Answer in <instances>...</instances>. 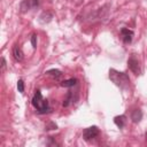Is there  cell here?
Returning <instances> with one entry per match:
<instances>
[{
  "instance_id": "4",
  "label": "cell",
  "mask_w": 147,
  "mask_h": 147,
  "mask_svg": "<svg viewBox=\"0 0 147 147\" xmlns=\"http://www.w3.org/2000/svg\"><path fill=\"white\" fill-rule=\"evenodd\" d=\"M99 129H98V126H95V125H93V126H90V127H87V129H85L84 131H83V138L86 140V141H88V140H92V139H94V138H96L98 136H99Z\"/></svg>"
},
{
  "instance_id": "8",
  "label": "cell",
  "mask_w": 147,
  "mask_h": 147,
  "mask_svg": "<svg viewBox=\"0 0 147 147\" xmlns=\"http://www.w3.org/2000/svg\"><path fill=\"white\" fill-rule=\"evenodd\" d=\"M125 122H126V116H125V115H119V116H116V117L114 118V123H115L119 129L124 127Z\"/></svg>"
},
{
  "instance_id": "7",
  "label": "cell",
  "mask_w": 147,
  "mask_h": 147,
  "mask_svg": "<svg viewBox=\"0 0 147 147\" xmlns=\"http://www.w3.org/2000/svg\"><path fill=\"white\" fill-rule=\"evenodd\" d=\"M142 118V111L140 109H134L131 114V119L133 123H139Z\"/></svg>"
},
{
  "instance_id": "6",
  "label": "cell",
  "mask_w": 147,
  "mask_h": 147,
  "mask_svg": "<svg viewBox=\"0 0 147 147\" xmlns=\"http://www.w3.org/2000/svg\"><path fill=\"white\" fill-rule=\"evenodd\" d=\"M13 56H14V59H15L16 61H18V62H21V61L23 60V57H24V54H23L22 49H21L17 45H15V46L13 47Z\"/></svg>"
},
{
  "instance_id": "14",
  "label": "cell",
  "mask_w": 147,
  "mask_h": 147,
  "mask_svg": "<svg viewBox=\"0 0 147 147\" xmlns=\"http://www.w3.org/2000/svg\"><path fill=\"white\" fill-rule=\"evenodd\" d=\"M31 44H32V47L33 48H36L37 47V34H32V37H31Z\"/></svg>"
},
{
  "instance_id": "17",
  "label": "cell",
  "mask_w": 147,
  "mask_h": 147,
  "mask_svg": "<svg viewBox=\"0 0 147 147\" xmlns=\"http://www.w3.org/2000/svg\"><path fill=\"white\" fill-rule=\"evenodd\" d=\"M146 139H147V132H146Z\"/></svg>"
},
{
  "instance_id": "12",
  "label": "cell",
  "mask_w": 147,
  "mask_h": 147,
  "mask_svg": "<svg viewBox=\"0 0 147 147\" xmlns=\"http://www.w3.org/2000/svg\"><path fill=\"white\" fill-rule=\"evenodd\" d=\"M72 101V93H71V91H69L68 92V94H67V98H65V100L63 101V107H68L69 106V103Z\"/></svg>"
},
{
  "instance_id": "15",
  "label": "cell",
  "mask_w": 147,
  "mask_h": 147,
  "mask_svg": "<svg viewBox=\"0 0 147 147\" xmlns=\"http://www.w3.org/2000/svg\"><path fill=\"white\" fill-rule=\"evenodd\" d=\"M5 68H6V60H5V57H1V70L3 71Z\"/></svg>"
},
{
  "instance_id": "16",
  "label": "cell",
  "mask_w": 147,
  "mask_h": 147,
  "mask_svg": "<svg viewBox=\"0 0 147 147\" xmlns=\"http://www.w3.org/2000/svg\"><path fill=\"white\" fill-rule=\"evenodd\" d=\"M32 6H38V0H32Z\"/></svg>"
},
{
  "instance_id": "3",
  "label": "cell",
  "mask_w": 147,
  "mask_h": 147,
  "mask_svg": "<svg viewBox=\"0 0 147 147\" xmlns=\"http://www.w3.org/2000/svg\"><path fill=\"white\" fill-rule=\"evenodd\" d=\"M127 65H129V69L134 74V75H140L141 70H140V64H139V61L136 56V54H132L130 56V59L127 60Z\"/></svg>"
},
{
  "instance_id": "5",
  "label": "cell",
  "mask_w": 147,
  "mask_h": 147,
  "mask_svg": "<svg viewBox=\"0 0 147 147\" xmlns=\"http://www.w3.org/2000/svg\"><path fill=\"white\" fill-rule=\"evenodd\" d=\"M121 36H122V39H123L124 44H130L132 41V39H133L134 33H133L132 30H129L126 28H123L121 30Z\"/></svg>"
},
{
  "instance_id": "2",
  "label": "cell",
  "mask_w": 147,
  "mask_h": 147,
  "mask_svg": "<svg viewBox=\"0 0 147 147\" xmlns=\"http://www.w3.org/2000/svg\"><path fill=\"white\" fill-rule=\"evenodd\" d=\"M31 102H32V106L40 114H46V113H49L52 110L51 107H49V105H48V101L42 98V95H41V93H40L39 90H37L34 92V95H33Z\"/></svg>"
},
{
  "instance_id": "1",
  "label": "cell",
  "mask_w": 147,
  "mask_h": 147,
  "mask_svg": "<svg viewBox=\"0 0 147 147\" xmlns=\"http://www.w3.org/2000/svg\"><path fill=\"white\" fill-rule=\"evenodd\" d=\"M109 78L116 86H118L123 90L127 88L130 86V78L125 72H121V71H117L115 69H110L109 70Z\"/></svg>"
},
{
  "instance_id": "9",
  "label": "cell",
  "mask_w": 147,
  "mask_h": 147,
  "mask_svg": "<svg viewBox=\"0 0 147 147\" xmlns=\"http://www.w3.org/2000/svg\"><path fill=\"white\" fill-rule=\"evenodd\" d=\"M46 75L47 76H51L52 78H55V79H59L61 76H62V72L57 69H51L48 71H46Z\"/></svg>"
},
{
  "instance_id": "10",
  "label": "cell",
  "mask_w": 147,
  "mask_h": 147,
  "mask_svg": "<svg viewBox=\"0 0 147 147\" xmlns=\"http://www.w3.org/2000/svg\"><path fill=\"white\" fill-rule=\"evenodd\" d=\"M31 5H32V1H30V0H24V1H22V2H21V6H20L21 11H22V13L28 11V10L30 9Z\"/></svg>"
},
{
  "instance_id": "13",
  "label": "cell",
  "mask_w": 147,
  "mask_h": 147,
  "mask_svg": "<svg viewBox=\"0 0 147 147\" xmlns=\"http://www.w3.org/2000/svg\"><path fill=\"white\" fill-rule=\"evenodd\" d=\"M17 90H18L20 93L24 92V82H23V79H18V82H17Z\"/></svg>"
},
{
  "instance_id": "11",
  "label": "cell",
  "mask_w": 147,
  "mask_h": 147,
  "mask_svg": "<svg viewBox=\"0 0 147 147\" xmlns=\"http://www.w3.org/2000/svg\"><path fill=\"white\" fill-rule=\"evenodd\" d=\"M76 84H77V79L76 78H70V79L61 82V86H63V87H71V86H75Z\"/></svg>"
}]
</instances>
